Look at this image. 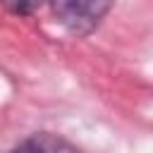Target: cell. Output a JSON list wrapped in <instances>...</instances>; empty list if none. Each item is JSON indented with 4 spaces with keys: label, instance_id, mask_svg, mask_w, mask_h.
Listing matches in <instances>:
<instances>
[{
    "label": "cell",
    "instance_id": "1",
    "mask_svg": "<svg viewBox=\"0 0 153 153\" xmlns=\"http://www.w3.org/2000/svg\"><path fill=\"white\" fill-rule=\"evenodd\" d=\"M112 0H53L57 19L76 36L91 33L108 14Z\"/></svg>",
    "mask_w": 153,
    "mask_h": 153
},
{
    "label": "cell",
    "instance_id": "3",
    "mask_svg": "<svg viewBox=\"0 0 153 153\" xmlns=\"http://www.w3.org/2000/svg\"><path fill=\"white\" fill-rule=\"evenodd\" d=\"M12 153H45V151H43L36 141H24V143H19Z\"/></svg>",
    "mask_w": 153,
    "mask_h": 153
},
{
    "label": "cell",
    "instance_id": "2",
    "mask_svg": "<svg viewBox=\"0 0 153 153\" xmlns=\"http://www.w3.org/2000/svg\"><path fill=\"white\" fill-rule=\"evenodd\" d=\"M5 5H10L14 12H29L31 7H33V2L36 0H2Z\"/></svg>",
    "mask_w": 153,
    "mask_h": 153
}]
</instances>
